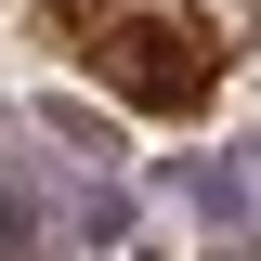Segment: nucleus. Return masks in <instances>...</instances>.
<instances>
[{"instance_id":"obj_1","label":"nucleus","mask_w":261,"mask_h":261,"mask_svg":"<svg viewBox=\"0 0 261 261\" xmlns=\"http://www.w3.org/2000/svg\"><path fill=\"white\" fill-rule=\"evenodd\" d=\"M92 65L118 79L130 105H157V118H183V105H209V79H222V39L196 27V13H118V27L92 39Z\"/></svg>"}]
</instances>
